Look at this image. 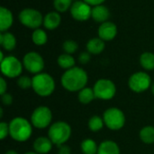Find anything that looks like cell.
Returning <instances> with one entry per match:
<instances>
[{"mask_svg": "<svg viewBox=\"0 0 154 154\" xmlns=\"http://www.w3.org/2000/svg\"><path fill=\"white\" fill-rule=\"evenodd\" d=\"M17 85L22 90H27L32 86V78L27 75H21L17 79Z\"/></svg>", "mask_w": 154, "mask_h": 154, "instance_id": "cell-28", "label": "cell"}, {"mask_svg": "<svg viewBox=\"0 0 154 154\" xmlns=\"http://www.w3.org/2000/svg\"><path fill=\"white\" fill-rule=\"evenodd\" d=\"M152 77L143 71L134 73L128 79V87L136 93L146 92L152 87Z\"/></svg>", "mask_w": 154, "mask_h": 154, "instance_id": "cell-9", "label": "cell"}, {"mask_svg": "<svg viewBox=\"0 0 154 154\" xmlns=\"http://www.w3.org/2000/svg\"><path fill=\"white\" fill-rule=\"evenodd\" d=\"M13 23V15L12 13L5 8L1 7L0 8V30L1 32H4L7 30Z\"/></svg>", "mask_w": 154, "mask_h": 154, "instance_id": "cell-17", "label": "cell"}, {"mask_svg": "<svg viewBox=\"0 0 154 154\" xmlns=\"http://www.w3.org/2000/svg\"><path fill=\"white\" fill-rule=\"evenodd\" d=\"M80 150L83 154H97L98 145L93 139L87 138L81 142Z\"/></svg>", "mask_w": 154, "mask_h": 154, "instance_id": "cell-20", "label": "cell"}, {"mask_svg": "<svg viewBox=\"0 0 154 154\" xmlns=\"http://www.w3.org/2000/svg\"><path fill=\"white\" fill-rule=\"evenodd\" d=\"M105 0H84L85 3L88 4V5H99L101 3H103Z\"/></svg>", "mask_w": 154, "mask_h": 154, "instance_id": "cell-36", "label": "cell"}, {"mask_svg": "<svg viewBox=\"0 0 154 154\" xmlns=\"http://www.w3.org/2000/svg\"><path fill=\"white\" fill-rule=\"evenodd\" d=\"M23 154H38V153H36L35 152H25V153H23Z\"/></svg>", "mask_w": 154, "mask_h": 154, "instance_id": "cell-39", "label": "cell"}, {"mask_svg": "<svg viewBox=\"0 0 154 154\" xmlns=\"http://www.w3.org/2000/svg\"><path fill=\"white\" fill-rule=\"evenodd\" d=\"M32 42L36 45H43L46 44L48 40L46 33L42 29H35V31L32 33Z\"/></svg>", "mask_w": 154, "mask_h": 154, "instance_id": "cell-27", "label": "cell"}, {"mask_svg": "<svg viewBox=\"0 0 154 154\" xmlns=\"http://www.w3.org/2000/svg\"><path fill=\"white\" fill-rule=\"evenodd\" d=\"M57 63L59 64V66L62 69H64L65 71L69 70L73 67H75L76 65V61L74 59V57L71 54H60L58 59H57Z\"/></svg>", "mask_w": 154, "mask_h": 154, "instance_id": "cell-22", "label": "cell"}, {"mask_svg": "<svg viewBox=\"0 0 154 154\" xmlns=\"http://www.w3.org/2000/svg\"><path fill=\"white\" fill-rule=\"evenodd\" d=\"M32 78V89L40 97H49L54 93L56 88V83L54 78L48 73L42 72L33 75Z\"/></svg>", "mask_w": 154, "mask_h": 154, "instance_id": "cell-3", "label": "cell"}, {"mask_svg": "<svg viewBox=\"0 0 154 154\" xmlns=\"http://www.w3.org/2000/svg\"><path fill=\"white\" fill-rule=\"evenodd\" d=\"M52 146L53 143L48 136H40L32 143L33 152L38 154H48L52 150Z\"/></svg>", "mask_w": 154, "mask_h": 154, "instance_id": "cell-13", "label": "cell"}, {"mask_svg": "<svg viewBox=\"0 0 154 154\" xmlns=\"http://www.w3.org/2000/svg\"><path fill=\"white\" fill-rule=\"evenodd\" d=\"M151 91H152V93L154 95V83L152 84V87H151Z\"/></svg>", "mask_w": 154, "mask_h": 154, "instance_id": "cell-38", "label": "cell"}, {"mask_svg": "<svg viewBox=\"0 0 154 154\" xmlns=\"http://www.w3.org/2000/svg\"><path fill=\"white\" fill-rule=\"evenodd\" d=\"M71 5V0H54V6L59 12H65Z\"/></svg>", "mask_w": 154, "mask_h": 154, "instance_id": "cell-30", "label": "cell"}, {"mask_svg": "<svg viewBox=\"0 0 154 154\" xmlns=\"http://www.w3.org/2000/svg\"><path fill=\"white\" fill-rule=\"evenodd\" d=\"M72 129L70 125L63 121L53 123L48 130V137L57 147L64 145L70 139Z\"/></svg>", "mask_w": 154, "mask_h": 154, "instance_id": "cell-4", "label": "cell"}, {"mask_svg": "<svg viewBox=\"0 0 154 154\" xmlns=\"http://www.w3.org/2000/svg\"><path fill=\"white\" fill-rule=\"evenodd\" d=\"M91 54H89L88 52H82L79 55V62L81 64H87L88 63H89L90 59H91Z\"/></svg>", "mask_w": 154, "mask_h": 154, "instance_id": "cell-32", "label": "cell"}, {"mask_svg": "<svg viewBox=\"0 0 154 154\" xmlns=\"http://www.w3.org/2000/svg\"><path fill=\"white\" fill-rule=\"evenodd\" d=\"M5 154H19L16 151H14V150H9V151H7L6 152Z\"/></svg>", "mask_w": 154, "mask_h": 154, "instance_id": "cell-37", "label": "cell"}, {"mask_svg": "<svg viewBox=\"0 0 154 154\" xmlns=\"http://www.w3.org/2000/svg\"><path fill=\"white\" fill-rule=\"evenodd\" d=\"M20 22L27 27L38 28L42 23V16L40 12L34 9H24L19 15Z\"/></svg>", "mask_w": 154, "mask_h": 154, "instance_id": "cell-11", "label": "cell"}, {"mask_svg": "<svg viewBox=\"0 0 154 154\" xmlns=\"http://www.w3.org/2000/svg\"><path fill=\"white\" fill-rule=\"evenodd\" d=\"M1 73L4 77L13 79L17 78L22 75L23 64L15 56L9 55L6 56L2 62H0Z\"/></svg>", "mask_w": 154, "mask_h": 154, "instance_id": "cell-8", "label": "cell"}, {"mask_svg": "<svg viewBox=\"0 0 154 154\" xmlns=\"http://www.w3.org/2000/svg\"><path fill=\"white\" fill-rule=\"evenodd\" d=\"M105 126L111 131H119L125 124V115L124 112L117 107L107 108L103 113Z\"/></svg>", "mask_w": 154, "mask_h": 154, "instance_id": "cell-5", "label": "cell"}, {"mask_svg": "<svg viewBox=\"0 0 154 154\" xmlns=\"http://www.w3.org/2000/svg\"><path fill=\"white\" fill-rule=\"evenodd\" d=\"M71 153V149L69 145L64 144L60 147H58V154H70Z\"/></svg>", "mask_w": 154, "mask_h": 154, "instance_id": "cell-35", "label": "cell"}, {"mask_svg": "<svg viewBox=\"0 0 154 154\" xmlns=\"http://www.w3.org/2000/svg\"><path fill=\"white\" fill-rule=\"evenodd\" d=\"M97 154H121L119 145L111 140L103 141L98 145Z\"/></svg>", "mask_w": 154, "mask_h": 154, "instance_id": "cell-15", "label": "cell"}, {"mask_svg": "<svg viewBox=\"0 0 154 154\" xmlns=\"http://www.w3.org/2000/svg\"><path fill=\"white\" fill-rule=\"evenodd\" d=\"M5 93H7V83L5 77H1L0 78V94L3 95Z\"/></svg>", "mask_w": 154, "mask_h": 154, "instance_id": "cell-34", "label": "cell"}, {"mask_svg": "<svg viewBox=\"0 0 154 154\" xmlns=\"http://www.w3.org/2000/svg\"><path fill=\"white\" fill-rule=\"evenodd\" d=\"M2 117H3V109L0 108V118H2Z\"/></svg>", "mask_w": 154, "mask_h": 154, "instance_id": "cell-40", "label": "cell"}, {"mask_svg": "<svg viewBox=\"0 0 154 154\" xmlns=\"http://www.w3.org/2000/svg\"><path fill=\"white\" fill-rule=\"evenodd\" d=\"M9 136V123L5 122L0 123V140H5Z\"/></svg>", "mask_w": 154, "mask_h": 154, "instance_id": "cell-31", "label": "cell"}, {"mask_svg": "<svg viewBox=\"0 0 154 154\" xmlns=\"http://www.w3.org/2000/svg\"><path fill=\"white\" fill-rule=\"evenodd\" d=\"M92 17L97 22H105L109 17V11L104 5H97L92 9Z\"/></svg>", "mask_w": 154, "mask_h": 154, "instance_id": "cell-25", "label": "cell"}, {"mask_svg": "<svg viewBox=\"0 0 154 154\" xmlns=\"http://www.w3.org/2000/svg\"><path fill=\"white\" fill-rule=\"evenodd\" d=\"M23 64L27 72L35 75L42 73L45 64L42 56L40 54L36 52H29L23 56Z\"/></svg>", "mask_w": 154, "mask_h": 154, "instance_id": "cell-10", "label": "cell"}, {"mask_svg": "<svg viewBox=\"0 0 154 154\" xmlns=\"http://www.w3.org/2000/svg\"><path fill=\"white\" fill-rule=\"evenodd\" d=\"M1 101H2V103L5 106H9L13 103V101H14V98L12 96L11 93H5V94L1 95Z\"/></svg>", "mask_w": 154, "mask_h": 154, "instance_id": "cell-33", "label": "cell"}, {"mask_svg": "<svg viewBox=\"0 0 154 154\" xmlns=\"http://www.w3.org/2000/svg\"><path fill=\"white\" fill-rule=\"evenodd\" d=\"M70 12L72 16L79 21L88 20L90 15H92V10L88 4L80 1H78L72 5Z\"/></svg>", "mask_w": 154, "mask_h": 154, "instance_id": "cell-12", "label": "cell"}, {"mask_svg": "<svg viewBox=\"0 0 154 154\" xmlns=\"http://www.w3.org/2000/svg\"><path fill=\"white\" fill-rule=\"evenodd\" d=\"M139 137L145 144L154 143V126L146 125L143 127L139 133Z\"/></svg>", "mask_w": 154, "mask_h": 154, "instance_id": "cell-21", "label": "cell"}, {"mask_svg": "<svg viewBox=\"0 0 154 154\" xmlns=\"http://www.w3.org/2000/svg\"><path fill=\"white\" fill-rule=\"evenodd\" d=\"M60 23V15L58 13H56V12L49 13L45 16L44 21H43L44 26L47 29H50V30L57 28L59 26Z\"/></svg>", "mask_w": 154, "mask_h": 154, "instance_id": "cell-23", "label": "cell"}, {"mask_svg": "<svg viewBox=\"0 0 154 154\" xmlns=\"http://www.w3.org/2000/svg\"><path fill=\"white\" fill-rule=\"evenodd\" d=\"M30 122L34 128L45 129L50 127L52 123V112L45 105L36 107L31 114Z\"/></svg>", "mask_w": 154, "mask_h": 154, "instance_id": "cell-6", "label": "cell"}, {"mask_svg": "<svg viewBox=\"0 0 154 154\" xmlns=\"http://www.w3.org/2000/svg\"><path fill=\"white\" fill-rule=\"evenodd\" d=\"M105 42L100 38H92L87 44V50L91 54H99L105 49Z\"/></svg>", "mask_w": 154, "mask_h": 154, "instance_id": "cell-16", "label": "cell"}, {"mask_svg": "<svg viewBox=\"0 0 154 154\" xmlns=\"http://www.w3.org/2000/svg\"><path fill=\"white\" fill-rule=\"evenodd\" d=\"M93 90L96 95V98L103 101H109L112 100L116 93V84L107 78H101L98 79L94 86Z\"/></svg>", "mask_w": 154, "mask_h": 154, "instance_id": "cell-7", "label": "cell"}, {"mask_svg": "<svg viewBox=\"0 0 154 154\" xmlns=\"http://www.w3.org/2000/svg\"><path fill=\"white\" fill-rule=\"evenodd\" d=\"M32 124L24 117L17 116L9 123V136L17 143L27 142L32 134Z\"/></svg>", "mask_w": 154, "mask_h": 154, "instance_id": "cell-2", "label": "cell"}, {"mask_svg": "<svg viewBox=\"0 0 154 154\" xmlns=\"http://www.w3.org/2000/svg\"><path fill=\"white\" fill-rule=\"evenodd\" d=\"M96 99V95L93 88L85 87L78 93V100L82 104H89Z\"/></svg>", "mask_w": 154, "mask_h": 154, "instance_id": "cell-19", "label": "cell"}, {"mask_svg": "<svg viewBox=\"0 0 154 154\" xmlns=\"http://www.w3.org/2000/svg\"><path fill=\"white\" fill-rule=\"evenodd\" d=\"M140 64L145 71L154 70V54L145 52L140 56Z\"/></svg>", "mask_w": 154, "mask_h": 154, "instance_id": "cell-24", "label": "cell"}, {"mask_svg": "<svg viewBox=\"0 0 154 154\" xmlns=\"http://www.w3.org/2000/svg\"><path fill=\"white\" fill-rule=\"evenodd\" d=\"M88 75L86 70L81 67L75 66L64 72L60 78L62 87L68 92L79 93L83 88L87 87Z\"/></svg>", "mask_w": 154, "mask_h": 154, "instance_id": "cell-1", "label": "cell"}, {"mask_svg": "<svg viewBox=\"0 0 154 154\" xmlns=\"http://www.w3.org/2000/svg\"><path fill=\"white\" fill-rule=\"evenodd\" d=\"M0 44L6 51H12L15 48L16 39L11 33L0 34Z\"/></svg>", "mask_w": 154, "mask_h": 154, "instance_id": "cell-18", "label": "cell"}, {"mask_svg": "<svg viewBox=\"0 0 154 154\" xmlns=\"http://www.w3.org/2000/svg\"><path fill=\"white\" fill-rule=\"evenodd\" d=\"M117 34V28L115 24L111 22L103 23L98 28L99 38L103 41H111L113 40Z\"/></svg>", "mask_w": 154, "mask_h": 154, "instance_id": "cell-14", "label": "cell"}, {"mask_svg": "<svg viewBox=\"0 0 154 154\" xmlns=\"http://www.w3.org/2000/svg\"><path fill=\"white\" fill-rule=\"evenodd\" d=\"M62 48L65 52V54H72L74 53L77 52L79 45L78 44L73 41V40H67L63 43L62 44Z\"/></svg>", "mask_w": 154, "mask_h": 154, "instance_id": "cell-29", "label": "cell"}, {"mask_svg": "<svg viewBox=\"0 0 154 154\" xmlns=\"http://www.w3.org/2000/svg\"><path fill=\"white\" fill-rule=\"evenodd\" d=\"M88 129L93 133H97V132L101 131L105 126L103 117H101L99 115L91 116L90 119L88 120Z\"/></svg>", "mask_w": 154, "mask_h": 154, "instance_id": "cell-26", "label": "cell"}]
</instances>
